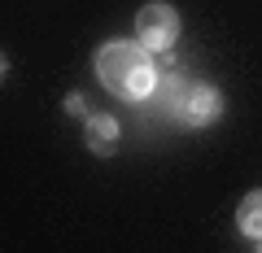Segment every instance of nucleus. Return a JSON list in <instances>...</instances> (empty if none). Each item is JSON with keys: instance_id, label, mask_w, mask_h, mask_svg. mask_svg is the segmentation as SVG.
I'll list each match as a JSON object with an SVG mask.
<instances>
[{"instance_id": "7", "label": "nucleus", "mask_w": 262, "mask_h": 253, "mask_svg": "<svg viewBox=\"0 0 262 253\" xmlns=\"http://www.w3.org/2000/svg\"><path fill=\"white\" fill-rule=\"evenodd\" d=\"M253 253H262V240H258V249H253Z\"/></svg>"}, {"instance_id": "4", "label": "nucleus", "mask_w": 262, "mask_h": 253, "mask_svg": "<svg viewBox=\"0 0 262 253\" xmlns=\"http://www.w3.org/2000/svg\"><path fill=\"white\" fill-rule=\"evenodd\" d=\"M83 144L92 153H105V157H110V153L118 149V118H110V113H92V118H88V131H83Z\"/></svg>"}, {"instance_id": "6", "label": "nucleus", "mask_w": 262, "mask_h": 253, "mask_svg": "<svg viewBox=\"0 0 262 253\" xmlns=\"http://www.w3.org/2000/svg\"><path fill=\"white\" fill-rule=\"evenodd\" d=\"M5 75H9V57L0 53V79H5Z\"/></svg>"}, {"instance_id": "1", "label": "nucleus", "mask_w": 262, "mask_h": 253, "mask_svg": "<svg viewBox=\"0 0 262 253\" xmlns=\"http://www.w3.org/2000/svg\"><path fill=\"white\" fill-rule=\"evenodd\" d=\"M96 79L122 101H144L158 87V70H153V53L140 39H110L96 53Z\"/></svg>"}, {"instance_id": "5", "label": "nucleus", "mask_w": 262, "mask_h": 253, "mask_svg": "<svg viewBox=\"0 0 262 253\" xmlns=\"http://www.w3.org/2000/svg\"><path fill=\"white\" fill-rule=\"evenodd\" d=\"M236 227H241L249 240H262V188H253L249 197L241 201V210H236Z\"/></svg>"}, {"instance_id": "3", "label": "nucleus", "mask_w": 262, "mask_h": 253, "mask_svg": "<svg viewBox=\"0 0 262 253\" xmlns=\"http://www.w3.org/2000/svg\"><path fill=\"white\" fill-rule=\"evenodd\" d=\"M219 113H223V96H219V87H210V83L184 87V96H179V118H184L188 127H210Z\"/></svg>"}, {"instance_id": "2", "label": "nucleus", "mask_w": 262, "mask_h": 253, "mask_svg": "<svg viewBox=\"0 0 262 253\" xmlns=\"http://www.w3.org/2000/svg\"><path fill=\"white\" fill-rule=\"evenodd\" d=\"M136 39H140L149 53H166L179 39V13L166 0H149L140 13H136Z\"/></svg>"}]
</instances>
